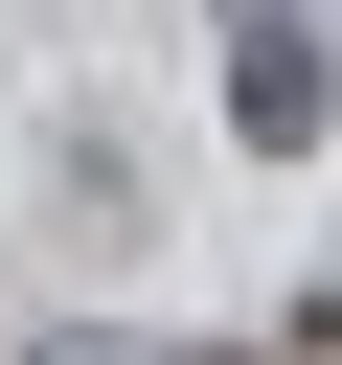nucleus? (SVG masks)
I'll return each mask as SVG.
<instances>
[{"label": "nucleus", "instance_id": "obj_1", "mask_svg": "<svg viewBox=\"0 0 342 365\" xmlns=\"http://www.w3.org/2000/svg\"><path fill=\"white\" fill-rule=\"evenodd\" d=\"M205 23H228V137L251 160H319L342 137V23L319 0H205Z\"/></svg>", "mask_w": 342, "mask_h": 365}]
</instances>
